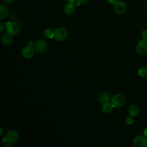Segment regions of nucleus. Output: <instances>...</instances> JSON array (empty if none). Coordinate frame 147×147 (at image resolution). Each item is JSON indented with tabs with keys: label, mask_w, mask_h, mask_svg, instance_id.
<instances>
[{
	"label": "nucleus",
	"mask_w": 147,
	"mask_h": 147,
	"mask_svg": "<svg viewBox=\"0 0 147 147\" xmlns=\"http://www.w3.org/2000/svg\"><path fill=\"white\" fill-rule=\"evenodd\" d=\"M134 122V119L133 118V117L131 116H129L126 118V123L127 125H131L132 124H133V123Z\"/></svg>",
	"instance_id": "18"
},
{
	"label": "nucleus",
	"mask_w": 147,
	"mask_h": 147,
	"mask_svg": "<svg viewBox=\"0 0 147 147\" xmlns=\"http://www.w3.org/2000/svg\"><path fill=\"white\" fill-rule=\"evenodd\" d=\"M136 51L140 55H144L147 53V41L142 40L140 41L136 48Z\"/></svg>",
	"instance_id": "8"
},
{
	"label": "nucleus",
	"mask_w": 147,
	"mask_h": 147,
	"mask_svg": "<svg viewBox=\"0 0 147 147\" xmlns=\"http://www.w3.org/2000/svg\"><path fill=\"white\" fill-rule=\"evenodd\" d=\"M6 29L7 32L12 34L15 35L18 33L20 30V26L19 24L15 22H7L6 23Z\"/></svg>",
	"instance_id": "3"
},
{
	"label": "nucleus",
	"mask_w": 147,
	"mask_h": 147,
	"mask_svg": "<svg viewBox=\"0 0 147 147\" xmlns=\"http://www.w3.org/2000/svg\"><path fill=\"white\" fill-rule=\"evenodd\" d=\"M141 37L142 40L147 41V30H144L141 32Z\"/></svg>",
	"instance_id": "19"
},
{
	"label": "nucleus",
	"mask_w": 147,
	"mask_h": 147,
	"mask_svg": "<svg viewBox=\"0 0 147 147\" xmlns=\"http://www.w3.org/2000/svg\"><path fill=\"white\" fill-rule=\"evenodd\" d=\"M88 1H89V0H83V1H82V3H86V2H87Z\"/></svg>",
	"instance_id": "27"
},
{
	"label": "nucleus",
	"mask_w": 147,
	"mask_h": 147,
	"mask_svg": "<svg viewBox=\"0 0 147 147\" xmlns=\"http://www.w3.org/2000/svg\"><path fill=\"white\" fill-rule=\"evenodd\" d=\"M3 147H12V145H11V144H10V143L7 142V143H6L5 144H4Z\"/></svg>",
	"instance_id": "22"
},
{
	"label": "nucleus",
	"mask_w": 147,
	"mask_h": 147,
	"mask_svg": "<svg viewBox=\"0 0 147 147\" xmlns=\"http://www.w3.org/2000/svg\"><path fill=\"white\" fill-rule=\"evenodd\" d=\"M81 1H83V0H81Z\"/></svg>",
	"instance_id": "29"
},
{
	"label": "nucleus",
	"mask_w": 147,
	"mask_h": 147,
	"mask_svg": "<svg viewBox=\"0 0 147 147\" xmlns=\"http://www.w3.org/2000/svg\"><path fill=\"white\" fill-rule=\"evenodd\" d=\"M0 30H1V32H3V30H5V25L2 22H0Z\"/></svg>",
	"instance_id": "20"
},
{
	"label": "nucleus",
	"mask_w": 147,
	"mask_h": 147,
	"mask_svg": "<svg viewBox=\"0 0 147 147\" xmlns=\"http://www.w3.org/2000/svg\"><path fill=\"white\" fill-rule=\"evenodd\" d=\"M125 103V98L121 94H117L111 98V103L113 107H120Z\"/></svg>",
	"instance_id": "1"
},
{
	"label": "nucleus",
	"mask_w": 147,
	"mask_h": 147,
	"mask_svg": "<svg viewBox=\"0 0 147 147\" xmlns=\"http://www.w3.org/2000/svg\"><path fill=\"white\" fill-rule=\"evenodd\" d=\"M127 9L126 4L123 1H119L116 2L114 5V9L115 11L119 14H123L125 13Z\"/></svg>",
	"instance_id": "7"
},
{
	"label": "nucleus",
	"mask_w": 147,
	"mask_h": 147,
	"mask_svg": "<svg viewBox=\"0 0 147 147\" xmlns=\"http://www.w3.org/2000/svg\"><path fill=\"white\" fill-rule=\"evenodd\" d=\"M47 43L44 40H37L34 44V48L35 51L38 53H43L47 49Z\"/></svg>",
	"instance_id": "6"
},
{
	"label": "nucleus",
	"mask_w": 147,
	"mask_h": 147,
	"mask_svg": "<svg viewBox=\"0 0 147 147\" xmlns=\"http://www.w3.org/2000/svg\"><path fill=\"white\" fill-rule=\"evenodd\" d=\"M113 107L111 103V102H106L103 103L102 106V110L105 113H109L112 111Z\"/></svg>",
	"instance_id": "14"
},
{
	"label": "nucleus",
	"mask_w": 147,
	"mask_h": 147,
	"mask_svg": "<svg viewBox=\"0 0 147 147\" xmlns=\"http://www.w3.org/2000/svg\"><path fill=\"white\" fill-rule=\"evenodd\" d=\"M4 1L7 3H11L14 1V0H4Z\"/></svg>",
	"instance_id": "25"
},
{
	"label": "nucleus",
	"mask_w": 147,
	"mask_h": 147,
	"mask_svg": "<svg viewBox=\"0 0 147 147\" xmlns=\"http://www.w3.org/2000/svg\"><path fill=\"white\" fill-rule=\"evenodd\" d=\"M6 142L10 144L16 143L19 139V134L16 130H10L9 131L5 137Z\"/></svg>",
	"instance_id": "5"
},
{
	"label": "nucleus",
	"mask_w": 147,
	"mask_h": 147,
	"mask_svg": "<svg viewBox=\"0 0 147 147\" xmlns=\"http://www.w3.org/2000/svg\"><path fill=\"white\" fill-rule=\"evenodd\" d=\"M98 99H99V100L100 102L104 103L108 102L110 101V95L108 92H103L99 95Z\"/></svg>",
	"instance_id": "13"
},
{
	"label": "nucleus",
	"mask_w": 147,
	"mask_h": 147,
	"mask_svg": "<svg viewBox=\"0 0 147 147\" xmlns=\"http://www.w3.org/2000/svg\"><path fill=\"white\" fill-rule=\"evenodd\" d=\"M35 49L31 45H28L24 47L21 52L22 56L26 59L32 57L34 54Z\"/></svg>",
	"instance_id": "9"
},
{
	"label": "nucleus",
	"mask_w": 147,
	"mask_h": 147,
	"mask_svg": "<svg viewBox=\"0 0 147 147\" xmlns=\"http://www.w3.org/2000/svg\"><path fill=\"white\" fill-rule=\"evenodd\" d=\"M75 6H79L82 3H82V1H81V0H76V1L75 2Z\"/></svg>",
	"instance_id": "21"
},
{
	"label": "nucleus",
	"mask_w": 147,
	"mask_h": 147,
	"mask_svg": "<svg viewBox=\"0 0 147 147\" xmlns=\"http://www.w3.org/2000/svg\"><path fill=\"white\" fill-rule=\"evenodd\" d=\"M13 39L12 34L9 33H4L2 37V42L5 45H9L12 42Z\"/></svg>",
	"instance_id": "11"
},
{
	"label": "nucleus",
	"mask_w": 147,
	"mask_h": 147,
	"mask_svg": "<svg viewBox=\"0 0 147 147\" xmlns=\"http://www.w3.org/2000/svg\"><path fill=\"white\" fill-rule=\"evenodd\" d=\"M144 135L147 137V128L145 129V130H144Z\"/></svg>",
	"instance_id": "26"
},
{
	"label": "nucleus",
	"mask_w": 147,
	"mask_h": 147,
	"mask_svg": "<svg viewBox=\"0 0 147 147\" xmlns=\"http://www.w3.org/2000/svg\"><path fill=\"white\" fill-rule=\"evenodd\" d=\"M0 130H1V134H0V136H2V133H3V131H2V129L1 128Z\"/></svg>",
	"instance_id": "28"
},
{
	"label": "nucleus",
	"mask_w": 147,
	"mask_h": 147,
	"mask_svg": "<svg viewBox=\"0 0 147 147\" xmlns=\"http://www.w3.org/2000/svg\"><path fill=\"white\" fill-rule=\"evenodd\" d=\"M133 142L136 147H146L147 137L144 135H138L133 138Z\"/></svg>",
	"instance_id": "4"
},
{
	"label": "nucleus",
	"mask_w": 147,
	"mask_h": 147,
	"mask_svg": "<svg viewBox=\"0 0 147 147\" xmlns=\"http://www.w3.org/2000/svg\"><path fill=\"white\" fill-rule=\"evenodd\" d=\"M75 10V5L74 3H68L64 7V11L67 14H71Z\"/></svg>",
	"instance_id": "15"
},
{
	"label": "nucleus",
	"mask_w": 147,
	"mask_h": 147,
	"mask_svg": "<svg viewBox=\"0 0 147 147\" xmlns=\"http://www.w3.org/2000/svg\"><path fill=\"white\" fill-rule=\"evenodd\" d=\"M140 111L139 107H138L137 105L133 104L131 105L129 108H128V113L130 116H131L133 117H136Z\"/></svg>",
	"instance_id": "10"
},
{
	"label": "nucleus",
	"mask_w": 147,
	"mask_h": 147,
	"mask_svg": "<svg viewBox=\"0 0 147 147\" xmlns=\"http://www.w3.org/2000/svg\"><path fill=\"white\" fill-rule=\"evenodd\" d=\"M138 75L140 77H145L147 76V68L146 67H141L138 71Z\"/></svg>",
	"instance_id": "17"
},
{
	"label": "nucleus",
	"mask_w": 147,
	"mask_h": 147,
	"mask_svg": "<svg viewBox=\"0 0 147 147\" xmlns=\"http://www.w3.org/2000/svg\"><path fill=\"white\" fill-rule=\"evenodd\" d=\"M107 1L110 3H111V4H114L116 2L118 1L117 0H107Z\"/></svg>",
	"instance_id": "23"
},
{
	"label": "nucleus",
	"mask_w": 147,
	"mask_h": 147,
	"mask_svg": "<svg viewBox=\"0 0 147 147\" xmlns=\"http://www.w3.org/2000/svg\"><path fill=\"white\" fill-rule=\"evenodd\" d=\"M43 34L48 38H52L54 37V32L49 28L45 29L43 32Z\"/></svg>",
	"instance_id": "16"
},
{
	"label": "nucleus",
	"mask_w": 147,
	"mask_h": 147,
	"mask_svg": "<svg viewBox=\"0 0 147 147\" xmlns=\"http://www.w3.org/2000/svg\"><path fill=\"white\" fill-rule=\"evenodd\" d=\"M65 1L67 3H74L76 0H65Z\"/></svg>",
	"instance_id": "24"
},
{
	"label": "nucleus",
	"mask_w": 147,
	"mask_h": 147,
	"mask_svg": "<svg viewBox=\"0 0 147 147\" xmlns=\"http://www.w3.org/2000/svg\"><path fill=\"white\" fill-rule=\"evenodd\" d=\"M67 31L65 28L60 27L54 31V38L57 41H61L66 38L67 37Z\"/></svg>",
	"instance_id": "2"
},
{
	"label": "nucleus",
	"mask_w": 147,
	"mask_h": 147,
	"mask_svg": "<svg viewBox=\"0 0 147 147\" xmlns=\"http://www.w3.org/2000/svg\"><path fill=\"white\" fill-rule=\"evenodd\" d=\"M9 11H8V9L7 6L1 3L0 4V18L1 20H3L5 18L7 15H8Z\"/></svg>",
	"instance_id": "12"
}]
</instances>
